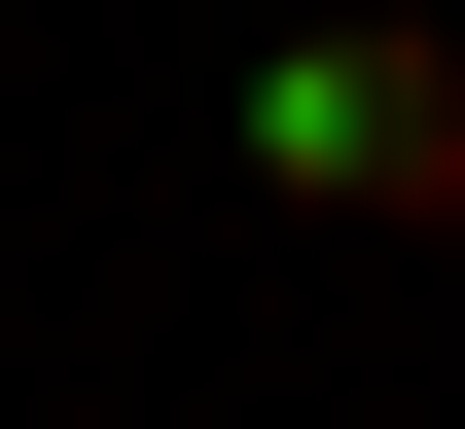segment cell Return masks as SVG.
<instances>
[{
  "label": "cell",
  "instance_id": "obj_1",
  "mask_svg": "<svg viewBox=\"0 0 465 429\" xmlns=\"http://www.w3.org/2000/svg\"><path fill=\"white\" fill-rule=\"evenodd\" d=\"M251 180L287 215H465V36H394V0L251 36Z\"/></svg>",
  "mask_w": 465,
  "mask_h": 429
}]
</instances>
